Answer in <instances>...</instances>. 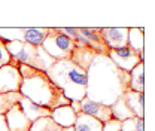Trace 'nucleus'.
Here are the masks:
<instances>
[{
	"label": "nucleus",
	"mask_w": 155,
	"mask_h": 131,
	"mask_svg": "<svg viewBox=\"0 0 155 131\" xmlns=\"http://www.w3.org/2000/svg\"><path fill=\"white\" fill-rule=\"evenodd\" d=\"M128 90V73L118 69L104 54H97L87 69V94L85 97L112 106Z\"/></svg>",
	"instance_id": "f257e3e1"
},
{
	"label": "nucleus",
	"mask_w": 155,
	"mask_h": 131,
	"mask_svg": "<svg viewBox=\"0 0 155 131\" xmlns=\"http://www.w3.org/2000/svg\"><path fill=\"white\" fill-rule=\"evenodd\" d=\"M18 69L22 77L19 87V94L22 97L49 110H54L60 106L70 104V101L63 95L61 90L51 82V79L45 72L24 64H19Z\"/></svg>",
	"instance_id": "f03ea898"
},
{
	"label": "nucleus",
	"mask_w": 155,
	"mask_h": 131,
	"mask_svg": "<svg viewBox=\"0 0 155 131\" xmlns=\"http://www.w3.org/2000/svg\"><path fill=\"white\" fill-rule=\"evenodd\" d=\"M45 73L69 101H82L85 98L87 70L81 69L70 58L55 61Z\"/></svg>",
	"instance_id": "7ed1b4c3"
},
{
	"label": "nucleus",
	"mask_w": 155,
	"mask_h": 131,
	"mask_svg": "<svg viewBox=\"0 0 155 131\" xmlns=\"http://www.w3.org/2000/svg\"><path fill=\"white\" fill-rule=\"evenodd\" d=\"M5 48L12 60L42 72H46L55 63V60L48 55L42 46H35L22 42H5Z\"/></svg>",
	"instance_id": "20e7f679"
},
{
	"label": "nucleus",
	"mask_w": 155,
	"mask_h": 131,
	"mask_svg": "<svg viewBox=\"0 0 155 131\" xmlns=\"http://www.w3.org/2000/svg\"><path fill=\"white\" fill-rule=\"evenodd\" d=\"M76 42L73 39L67 38L66 34L60 33L57 27H49V34L43 40V43L40 45L43 48V51L49 57H52L55 61L58 60H67L72 57V52L75 49Z\"/></svg>",
	"instance_id": "39448f33"
},
{
	"label": "nucleus",
	"mask_w": 155,
	"mask_h": 131,
	"mask_svg": "<svg viewBox=\"0 0 155 131\" xmlns=\"http://www.w3.org/2000/svg\"><path fill=\"white\" fill-rule=\"evenodd\" d=\"M49 34V27H24V28H0V40L3 42H22L40 46Z\"/></svg>",
	"instance_id": "423d86ee"
},
{
	"label": "nucleus",
	"mask_w": 155,
	"mask_h": 131,
	"mask_svg": "<svg viewBox=\"0 0 155 131\" xmlns=\"http://www.w3.org/2000/svg\"><path fill=\"white\" fill-rule=\"evenodd\" d=\"M19 63L11 58V63L0 67V93H19L22 77L19 73Z\"/></svg>",
	"instance_id": "0eeeda50"
},
{
	"label": "nucleus",
	"mask_w": 155,
	"mask_h": 131,
	"mask_svg": "<svg viewBox=\"0 0 155 131\" xmlns=\"http://www.w3.org/2000/svg\"><path fill=\"white\" fill-rule=\"evenodd\" d=\"M107 57L112 60V63L118 69L124 70L125 73H130L142 61L140 57L137 55L130 46H124V48H118V49H109L107 51Z\"/></svg>",
	"instance_id": "6e6552de"
},
{
	"label": "nucleus",
	"mask_w": 155,
	"mask_h": 131,
	"mask_svg": "<svg viewBox=\"0 0 155 131\" xmlns=\"http://www.w3.org/2000/svg\"><path fill=\"white\" fill-rule=\"evenodd\" d=\"M78 43L87 45L91 49H94L98 54L107 55V46L104 45L101 34H100V27H78Z\"/></svg>",
	"instance_id": "1a4fd4ad"
},
{
	"label": "nucleus",
	"mask_w": 155,
	"mask_h": 131,
	"mask_svg": "<svg viewBox=\"0 0 155 131\" xmlns=\"http://www.w3.org/2000/svg\"><path fill=\"white\" fill-rule=\"evenodd\" d=\"M100 34L107 49L128 46V27H100Z\"/></svg>",
	"instance_id": "9d476101"
},
{
	"label": "nucleus",
	"mask_w": 155,
	"mask_h": 131,
	"mask_svg": "<svg viewBox=\"0 0 155 131\" xmlns=\"http://www.w3.org/2000/svg\"><path fill=\"white\" fill-rule=\"evenodd\" d=\"M81 113L94 118L97 121H100L101 124H104V122H107V121L112 119L110 106H104V104L93 101V100H90L87 97L81 101Z\"/></svg>",
	"instance_id": "9b49d317"
},
{
	"label": "nucleus",
	"mask_w": 155,
	"mask_h": 131,
	"mask_svg": "<svg viewBox=\"0 0 155 131\" xmlns=\"http://www.w3.org/2000/svg\"><path fill=\"white\" fill-rule=\"evenodd\" d=\"M5 118H6L9 131H30L31 122L25 118V115L19 109L18 103L6 112Z\"/></svg>",
	"instance_id": "f8f14e48"
},
{
	"label": "nucleus",
	"mask_w": 155,
	"mask_h": 131,
	"mask_svg": "<svg viewBox=\"0 0 155 131\" xmlns=\"http://www.w3.org/2000/svg\"><path fill=\"white\" fill-rule=\"evenodd\" d=\"M18 106H19V109L22 110V113L25 115V118H27L31 124H33L35 121L40 119V118L51 116V112H52V110H49V109H46V107H42V106H39L36 103L30 101L28 98H25V97H22V95H21V98H19Z\"/></svg>",
	"instance_id": "ddd939ff"
},
{
	"label": "nucleus",
	"mask_w": 155,
	"mask_h": 131,
	"mask_svg": "<svg viewBox=\"0 0 155 131\" xmlns=\"http://www.w3.org/2000/svg\"><path fill=\"white\" fill-rule=\"evenodd\" d=\"M130 112L136 118H145V93H136L131 90H127L121 95Z\"/></svg>",
	"instance_id": "4468645a"
},
{
	"label": "nucleus",
	"mask_w": 155,
	"mask_h": 131,
	"mask_svg": "<svg viewBox=\"0 0 155 131\" xmlns=\"http://www.w3.org/2000/svg\"><path fill=\"white\" fill-rule=\"evenodd\" d=\"M97 54H98V52H96L94 49H91L90 46L82 45V43H78L76 42L70 60H72L73 63H76L81 69L87 70V69L90 67V64L93 63V60L97 57Z\"/></svg>",
	"instance_id": "2eb2a0df"
},
{
	"label": "nucleus",
	"mask_w": 155,
	"mask_h": 131,
	"mask_svg": "<svg viewBox=\"0 0 155 131\" xmlns=\"http://www.w3.org/2000/svg\"><path fill=\"white\" fill-rule=\"evenodd\" d=\"M51 119L57 125H60L61 128H69V127H73V124L76 121V113L73 112L70 104L69 106H60L51 112Z\"/></svg>",
	"instance_id": "dca6fc26"
},
{
	"label": "nucleus",
	"mask_w": 155,
	"mask_h": 131,
	"mask_svg": "<svg viewBox=\"0 0 155 131\" xmlns=\"http://www.w3.org/2000/svg\"><path fill=\"white\" fill-rule=\"evenodd\" d=\"M145 30L142 27H128V46L145 61Z\"/></svg>",
	"instance_id": "f3484780"
},
{
	"label": "nucleus",
	"mask_w": 155,
	"mask_h": 131,
	"mask_svg": "<svg viewBox=\"0 0 155 131\" xmlns=\"http://www.w3.org/2000/svg\"><path fill=\"white\" fill-rule=\"evenodd\" d=\"M128 90L136 93H145V63L140 61L128 73Z\"/></svg>",
	"instance_id": "a211bd4d"
},
{
	"label": "nucleus",
	"mask_w": 155,
	"mask_h": 131,
	"mask_svg": "<svg viewBox=\"0 0 155 131\" xmlns=\"http://www.w3.org/2000/svg\"><path fill=\"white\" fill-rule=\"evenodd\" d=\"M73 130L75 131H101L103 130V124L100 121H97L94 118L84 115V113H78L76 121L73 124Z\"/></svg>",
	"instance_id": "6ab92c4d"
},
{
	"label": "nucleus",
	"mask_w": 155,
	"mask_h": 131,
	"mask_svg": "<svg viewBox=\"0 0 155 131\" xmlns=\"http://www.w3.org/2000/svg\"><path fill=\"white\" fill-rule=\"evenodd\" d=\"M30 131H66L64 128H61L60 125H57L51 116L46 118H40L38 121H35L30 127Z\"/></svg>",
	"instance_id": "aec40b11"
},
{
	"label": "nucleus",
	"mask_w": 155,
	"mask_h": 131,
	"mask_svg": "<svg viewBox=\"0 0 155 131\" xmlns=\"http://www.w3.org/2000/svg\"><path fill=\"white\" fill-rule=\"evenodd\" d=\"M21 98L19 93H0V115H6V112L15 106Z\"/></svg>",
	"instance_id": "412c9836"
},
{
	"label": "nucleus",
	"mask_w": 155,
	"mask_h": 131,
	"mask_svg": "<svg viewBox=\"0 0 155 131\" xmlns=\"http://www.w3.org/2000/svg\"><path fill=\"white\" fill-rule=\"evenodd\" d=\"M121 131H145V119L143 118H128L121 122Z\"/></svg>",
	"instance_id": "4be33fe9"
},
{
	"label": "nucleus",
	"mask_w": 155,
	"mask_h": 131,
	"mask_svg": "<svg viewBox=\"0 0 155 131\" xmlns=\"http://www.w3.org/2000/svg\"><path fill=\"white\" fill-rule=\"evenodd\" d=\"M57 30L60 31V33L66 34L67 38L73 39V40L76 42V39H78V27H57Z\"/></svg>",
	"instance_id": "5701e85b"
},
{
	"label": "nucleus",
	"mask_w": 155,
	"mask_h": 131,
	"mask_svg": "<svg viewBox=\"0 0 155 131\" xmlns=\"http://www.w3.org/2000/svg\"><path fill=\"white\" fill-rule=\"evenodd\" d=\"M101 131H121V122L112 118L110 121L103 124V130Z\"/></svg>",
	"instance_id": "b1692460"
},
{
	"label": "nucleus",
	"mask_w": 155,
	"mask_h": 131,
	"mask_svg": "<svg viewBox=\"0 0 155 131\" xmlns=\"http://www.w3.org/2000/svg\"><path fill=\"white\" fill-rule=\"evenodd\" d=\"M8 63H11V57H9L6 48H5V42L0 40V67L8 64Z\"/></svg>",
	"instance_id": "393cba45"
},
{
	"label": "nucleus",
	"mask_w": 155,
	"mask_h": 131,
	"mask_svg": "<svg viewBox=\"0 0 155 131\" xmlns=\"http://www.w3.org/2000/svg\"><path fill=\"white\" fill-rule=\"evenodd\" d=\"M0 131H9V128H8V122H6V118H5V115H0Z\"/></svg>",
	"instance_id": "a878e982"
}]
</instances>
